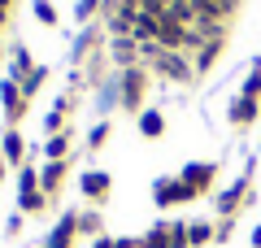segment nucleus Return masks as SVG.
<instances>
[{
    "instance_id": "1",
    "label": "nucleus",
    "mask_w": 261,
    "mask_h": 248,
    "mask_svg": "<svg viewBox=\"0 0 261 248\" xmlns=\"http://www.w3.org/2000/svg\"><path fill=\"white\" fill-rule=\"evenodd\" d=\"M5 153L18 157V153H22V135H9V139H5Z\"/></svg>"
},
{
    "instance_id": "2",
    "label": "nucleus",
    "mask_w": 261,
    "mask_h": 248,
    "mask_svg": "<svg viewBox=\"0 0 261 248\" xmlns=\"http://www.w3.org/2000/svg\"><path fill=\"white\" fill-rule=\"evenodd\" d=\"M252 248H261V227H257V235H252Z\"/></svg>"
}]
</instances>
